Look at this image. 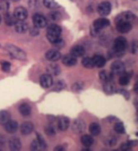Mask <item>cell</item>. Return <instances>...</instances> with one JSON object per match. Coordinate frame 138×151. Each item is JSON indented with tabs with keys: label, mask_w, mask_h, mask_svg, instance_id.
Segmentation results:
<instances>
[{
	"label": "cell",
	"mask_w": 138,
	"mask_h": 151,
	"mask_svg": "<svg viewBox=\"0 0 138 151\" xmlns=\"http://www.w3.org/2000/svg\"><path fill=\"white\" fill-rule=\"evenodd\" d=\"M30 149L31 150H40V149H44V147H43V145H41V143L39 141H38V139L34 140L31 143L30 145Z\"/></svg>",
	"instance_id": "obj_31"
},
{
	"label": "cell",
	"mask_w": 138,
	"mask_h": 151,
	"mask_svg": "<svg viewBox=\"0 0 138 151\" xmlns=\"http://www.w3.org/2000/svg\"><path fill=\"white\" fill-rule=\"evenodd\" d=\"M28 15L27 11L23 7H18L14 9V12H13V16L15 17L16 20L18 21H24L26 20L27 17Z\"/></svg>",
	"instance_id": "obj_6"
},
{
	"label": "cell",
	"mask_w": 138,
	"mask_h": 151,
	"mask_svg": "<svg viewBox=\"0 0 138 151\" xmlns=\"http://www.w3.org/2000/svg\"><path fill=\"white\" fill-rule=\"evenodd\" d=\"M33 23H34L35 27L38 28L45 27L47 25L46 18L44 15H42V14H39V13H36L33 15Z\"/></svg>",
	"instance_id": "obj_5"
},
{
	"label": "cell",
	"mask_w": 138,
	"mask_h": 151,
	"mask_svg": "<svg viewBox=\"0 0 138 151\" xmlns=\"http://www.w3.org/2000/svg\"><path fill=\"white\" fill-rule=\"evenodd\" d=\"M116 143V139L115 138V137H113V136H111V137H109V139L107 140V142H106V145H113Z\"/></svg>",
	"instance_id": "obj_41"
},
{
	"label": "cell",
	"mask_w": 138,
	"mask_h": 151,
	"mask_svg": "<svg viewBox=\"0 0 138 151\" xmlns=\"http://www.w3.org/2000/svg\"><path fill=\"white\" fill-rule=\"evenodd\" d=\"M52 45H53L56 48H63V47L64 46V42L61 40V38H59V39L57 41H55Z\"/></svg>",
	"instance_id": "obj_37"
},
{
	"label": "cell",
	"mask_w": 138,
	"mask_h": 151,
	"mask_svg": "<svg viewBox=\"0 0 138 151\" xmlns=\"http://www.w3.org/2000/svg\"><path fill=\"white\" fill-rule=\"evenodd\" d=\"M120 76H121V77L119 78V83L121 85L125 86V85H127L128 83L130 82V78L131 77V76H130L129 74H126V73H123Z\"/></svg>",
	"instance_id": "obj_28"
},
{
	"label": "cell",
	"mask_w": 138,
	"mask_h": 151,
	"mask_svg": "<svg viewBox=\"0 0 138 151\" xmlns=\"http://www.w3.org/2000/svg\"><path fill=\"white\" fill-rule=\"evenodd\" d=\"M19 111L23 116H30L31 113V108L27 103H23L19 106Z\"/></svg>",
	"instance_id": "obj_21"
},
{
	"label": "cell",
	"mask_w": 138,
	"mask_h": 151,
	"mask_svg": "<svg viewBox=\"0 0 138 151\" xmlns=\"http://www.w3.org/2000/svg\"><path fill=\"white\" fill-rule=\"evenodd\" d=\"M11 120V114L7 111H0V124L5 125L8 121Z\"/></svg>",
	"instance_id": "obj_27"
},
{
	"label": "cell",
	"mask_w": 138,
	"mask_h": 151,
	"mask_svg": "<svg viewBox=\"0 0 138 151\" xmlns=\"http://www.w3.org/2000/svg\"><path fill=\"white\" fill-rule=\"evenodd\" d=\"M92 61H93L94 66H96V67H98V68L103 67V66L105 65V63H106L105 58L102 57V56H100V55L94 56L93 58H92Z\"/></svg>",
	"instance_id": "obj_15"
},
{
	"label": "cell",
	"mask_w": 138,
	"mask_h": 151,
	"mask_svg": "<svg viewBox=\"0 0 138 151\" xmlns=\"http://www.w3.org/2000/svg\"><path fill=\"white\" fill-rule=\"evenodd\" d=\"M9 147L12 150H19L21 148V141L18 138H12L9 142Z\"/></svg>",
	"instance_id": "obj_22"
},
{
	"label": "cell",
	"mask_w": 138,
	"mask_h": 151,
	"mask_svg": "<svg viewBox=\"0 0 138 151\" xmlns=\"http://www.w3.org/2000/svg\"><path fill=\"white\" fill-rule=\"evenodd\" d=\"M5 23H6L8 26H12L16 23V19L14 16L7 13L6 15H5Z\"/></svg>",
	"instance_id": "obj_29"
},
{
	"label": "cell",
	"mask_w": 138,
	"mask_h": 151,
	"mask_svg": "<svg viewBox=\"0 0 138 151\" xmlns=\"http://www.w3.org/2000/svg\"><path fill=\"white\" fill-rule=\"evenodd\" d=\"M99 78L104 82L111 81V80L113 78V74L110 73V72H107V71H101V72L99 73Z\"/></svg>",
	"instance_id": "obj_25"
},
{
	"label": "cell",
	"mask_w": 138,
	"mask_h": 151,
	"mask_svg": "<svg viewBox=\"0 0 138 151\" xmlns=\"http://www.w3.org/2000/svg\"><path fill=\"white\" fill-rule=\"evenodd\" d=\"M89 131L93 136H98L101 132V127L98 123H92L89 126Z\"/></svg>",
	"instance_id": "obj_23"
},
{
	"label": "cell",
	"mask_w": 138,
	"mask_h": 151,
	"mask_svg": "<svg viewBox=\"0 0 138 151\" xmlns=\"http://www.w3.org/2000/svg\"><path fill=\"white\" fill-rule=\"evenodd\" d=\"M50 17H51L52 20L57 21V20H60L61 15H60L59 12H52V13H50Z\"/></svg>",
	"instance_id": "obj_42"
},
{
	"label": "cell",
	"mask_w": 138,
	"mask_h": 151,
	"mask_svg": "<svg viewBox=\"0 0 138 151\" xmlns=\"http://www.w3.org/2000/svg\"><path fill=\"white\" fill-rule=\"evenodd\" d=\"M61 28L58 25L53 24V25H50L47 27L46 37L51 44H53L55 41L61 38Z\"/></svg>",
	"instance_id": "obj_2"
},
{
	"label": "cell",
	"mask_w": 138,
	"mask_h": 151,
	"mask_svg": "<svg viewBox=\"0 0 138 151\" xmlns=\"http://www.w3.org/2000/svg\"><path fill=\"white\" fill-rule=\"evenodd\" d=\"M4 126H5V130L9 132V133H14V132H16L18 129V123L15 121L9 120Z\"/></svg>",
	"instance_id": "obj_14"
},
{
	"label": "cell",
	"mask_w": 138,
	"mask_h": 151,
	"mask_svg": "<svg viewBox=\"0 0 138 151\" xmlns=\"http://www.w3.org/2000/svg\"><path fill=\"white\" fill-rule=\"evenodd\" d=\"M112 11V5L110 2L104 1L101 2L100 4L98 6V12L99 13V15L101 16H106Z\"/></svg>",
	"instance_id": "obj_4"
},
{
	"label": "cell",
	"mask_w": 138,
	"mask_h": 151,
	"mask_svg": "<svg viewBox=\"0 0 138 151\" xmlns=\"http://www.w3.org/2000/svg\"><path fill=\"white\" fill-rule=\"evenodd\" d=\"M85 129V124L82 120H75L72 125V129L76 132V133H80L82 132Z\"/></svg>",
	"instance_id": "obj_18"
},
{
	"label": "cell",
	"mask_w": 138,
	"mask_h": 151,
	"mask_svg": "<svg viewBox=\"0 0 138 151\" xmlns=\"http://www.w3.org/2000/svg\"><path fill=\"white\" fill-rule=\"evenodd\" d=\"M0 23H1V15H0Z\"/></svg>",
	"instance_id": "obj_47"
},
{
	"label": "cell",
	"mask_w": 138,
	"mask_h": 151,
	"mask_svg": "<svg viewBox=\"0 0 138 151\" xmlns=\"http://www.w3.org/2000/svg\"><path fill=\"white\" fill-rule=\"evenodd\" d=\"M115 130H116V132H117L118 134H122L125 132V127L121 122H118L115 125Z\"/></svg>",
	"instance_id": "obj_33"
},
{
	"label": "cell",
	"mask_w": 138,
	"mask_h": 151,
	"mask_svg": "<svg viewBox=\"0 0 138 151\" xmlns=\"http://www.w3.org/2000/svg\"><path fill=\"white\" fill-rule=\"evenodd\" d=\"M47 71H48L49 75H58L60 73V68L58 65L56 64H51L48 66V68H47Z\"/></svg>",
	"instance_id": "obj_30"
},
{
	"label": "cell",
	"mask_w": 138,
	"mask_h": 151,
	"mask_svg": "<svg viewBox=\"0 0 138 151\" xmlns=\"http://www.w3.org/2000/svg\"><path fill=\"white\" fill-rule=\"evenodd\" d=\"M14 28H15V31L18 33H25L28 29V26L25 22L19 21V22H16L15 24H14Z\"/></svg>",
	"instance_id": "obj_20"
},
{
	"label": "cell",
	"mask_w": 138,
	"mask_h": 151,
	"mask_svg": "<svg viewBox=\"0 0 138 151\" xmlns=\"http://www.w3.org/2000/svg\"><path fill=\"white\" fill-rule=\"evenodd\" d=\"M61 61H63V63L65 66H74L77 63V58H76L75 56H73L72 54H68L63 57Z\"/></svg>",
	"instance_id": "obj_13"
},
{
	"label": "cell",
	"mask_w": 138,
	"mask_h": 151,
	"mask_svg": "<svg viewBox=\"0 0 138 151\" xmlns=\"http://www.w3.org/2000/svg\"><path fill=\"white\" fill-rule=\"evenodd\" d=\"M1 69L4 71V72H9V71L11 70V63H8V61H2Z\"/></svg>",
	"instance_id": "obj_38"
},
{
	"label": "cell",
	"mask_w": 138,
	"mask_h": 151,
	"mask_svg": "<svg viewBox=\"0 0 138 151\" xmlns=\"http://www.w3.org/2000/svg\"><path fill=\"white\" fill-rule=\"evenodd\" d=\"M131 147V143H125V144H123V145L120 146V149L123 150V151H126V150H129Z\"/></svg>",
	"instance_id": "obj_43"
},
{
	"label": "cell",
	"mask_w": 138,
	"mask_h": 151,
	"mask_svg": "<svg viewBox=\"0 0 138 151\" xmlns=\"http://www.w3.org/2000/svg\"><path fill=\"white\" fill-rule=\"evenodd\" d=\"M20 130H21V133L23 135H28L30 134L31 132L33 131V125L30 122H26L22 124L21 127H20Z\"/></svg>",
	"instance_id": "obj_19"
},
{
	"label": "cell",
	"mask_w": 138,
	"mask_h": 151,
	"mask_svg": "<svg viewBox=\"0 0 138 151\" xmlns=\"http://www.w3.org/2000/svg\"><path fill=\"white\" fill-rule=\"evenodd\" d=\"M40 84L43 88H49L53 84V78L49 74H44L40 78Z\"/></svg>",
	"instance_id": "obj_9"
},
{
	"label": "cell",
	"mask_w": 138,
	"mask_h": 151,
	"mask_svg": "<svg viewBox=\"0 0 138 151\" xmlns=\"http://www.w3.org/2000/svg\"><path fill=\"white\" fill-rule=\"evenodd\" d=\"M5 48H6V50L8 51V53L11 55L13 59L24 60L27 58L25 51L22 50L21 48H19V47L15 46V45H6Z\"/></svg>",
	"instance_id": "obj_1"
},
{
	"label": "cell",
	"mask_w": 138,
	"mask_h": 151,
	"mask_svg": "<svg viewBox=\"0 0 138 151\" xmlns=\"http://www.w3.org/2000/svg\"><path fill=\"white\" fill-rule=\"evenodd\" d=\"M54 150H61V151H63V150H64V148L63 147V146H57V147H55L54 148Z\"/></svg>",
	"instance_id": "obj_46"
},
{
	"label": "cell",
	"mask_w": 138,
	"mask_h": 151,
	"mask_svg": "<svg viewBox=\"0 0 138 151\" xmlns=\"http://www.w3.org/2000/svg\"><path fill=\"white\" fill-rule=\"evenodd\" d=\"M46 133L48 135V136H54L56 134V130H55V127L52 126V125H48L46 127L45 129Z\"/></svg>",
	"instance_id": "obj_34"
},
{
	"label": "cell",
	"mask_w": 138,
	"mask_h": 151,
	"mask_svg": "<svg viewBox=\"0 0 138 151\" xmlns=\"http://www.w3.org/2000/svg\"><path fill=\"white\" fill-rule=\"evenodd\" d=\"M37 28H33V29H31V31H30V34L31 35H37V34H39V30H38Z\"/></svg>",
	"instance_id": "obj_44"
},
{
	"label": "cell",
	"mask_w": 138,
	"mask_h": 151,
	"mask_svg": "<svg viewBox=\"0 0 138 151\" xmlns=\"http://www.w3.org/2000/svg\"><path fill=\"white\" fill-rule=\"evenodd\" d=\"M128 44L125 38L123 37H118L115 40L113 45V50L116 52V53H123L125 51L126 47H127Z\"/></svg>",
	"instance_id": "obj_3"
},
{
	"label": "cell",
	"mask_w": 138,
	"mask_h": 151,
	"mask_svg": "<svg viewBox=\"0 0 138 151\" xmlns=\"http://www.w3.org/2000/svg\"><path fill=\"white\" fill-rule=\"evenodd\" d=\"M43 3H44L45 7L48 9H53L57 6L55 0H43Z\"/></svg>",
	"instance_id": "obj_35"
},
{
	"label": "cell",
	"mask_w": 138,
	"mask_h": 151,
	"mask_svg": "<svg viewBox=\"0 0 138 151\" xmlns=\"http://www.w3.org/2000/svg\"><path fill=\"white\" fill-rule=\"evenodd\" d=\"M135 19V15L131 12H122L118 15L116 19V21H127V22H132Z\"/></svg>",
	"instance_id": "obj_11"
},
{
	"label": "cell",
	"mask_w": 138,
	"mask_h": 151,
	"mask_svg": "<svg viewBox=\"0 0 138 151\" xmlns=\"http://www.w3.org/2000/svg\"><path fill=\"white\" fill-rule=\"evenodd\" d=\"M83 89V84L82 82H76L73 85V91L75 92H79Z\"/></svg>",
	"instance_id": "obj_39"
},
{
	"label": "cell",
	"mask_w": 138,
	"mask_h": 151,
	"mask_svg": "<svg viewBox=\"0 0 138 151\" xmlns=\"http://www.w3.org/2000/svg\"><path fill=\"white\" fill-rule=\"evenodd\" d=\"M13 1H18V0H13Z\"/></svg>",
	"instance_id": "obj_48"
},
{
	"label": "cell",
	"mask_w": 138,
	"mask_h": 151,
	"mask_svg": "<svg viewBox=\"0 0 138 151\" xmlns=\"http://www.w3.org/2000/svg\"><path fill=\"white\" fill-rule=\"evenodd\" d=\"M46 57L48 60L56 61L61 59V53H60V51L57 49H50L46 52Z\"/></svg>",
	"instance_id": "obj_12"
},
{
	"label": "cell",
	"mask_w": 138,
	"mask_h": 151,
	"mask_svg": "<svg viewBox=\"0 0 138 151\" xmlns=\"http://www.w3.org/2000/svg\"><path fill=\"white\" fill-rule=\"evenodd\" d=\"M116 29L120 33H128L131 29V24L127 21H116Z\"/></svg>",
	"instance_id": "obj_8"
},
{
	"label": "cell",
	"mask_w": 138,
	"mask_h": 151,
	"mask_svg": "<svg viewBox=\"0 0 138 151\" xmlns=\"http://www.w3.org/2000/svg\"><path fill=\"white\" fill-rule=\"evenodd\" d=\"M69 125H70V121L67 117L65 116H63V117H60L59 120H58V127L60 130H66L69 127Z\"/></svg>",
	"instance_id": "obj_17"
},
{
	"label": "cell",
	"mask_w": 138,
	"mask_h": 151,
	"mask_svg": "<svg viewBox=\"0 0 138 151\" xmlns=\"http://www.w3.org/2000/svg\"><path fill=\"white\" fill-rule=\"evenodd\" d=\"M80 142H82V144L85 146H87V147H89V146L93 145L94 144V139L92 136L90 135H87L85 134L83 136H82V138H80Z\"/></svg>",
	"instance_id": "obj_24"
},
{
	"label": "cell",
	"mask_w": 138,
	"mask_h": 151,
	"mask_svg": "<svg viewBox=\"0 0 138 151\" xmlns=\"http://www.w3.org/2000/svg\"><path fill=\"white\" fill-rule=\"evenodd\" d=\"M109 25H110V21L106 18H99L97 19L96 21L93 24V28H96V29L98 30H102L103 28L107 27Z\"/></svg>",
	"instance_id": "obj_10"
},
{
	"label": "cell",
	"mask_w": 138,
	"mask_h": 151,
	"mask_svg": "<svg viewBox=\"0 0 138 151\" xmlns=\"http://www.w3.org/2000/svg\"><path fill=\"white\" fill-rule=\"evenodd\" d=\"M82 65L85 68H93L94 64L92 61V58H89V57H86L82 60Z\"/></svg>",
	"instance_id": "obj_32"
},
{
	"label": "cell",
	"mask_w": 138,
	"mask_h": 151,
	"mask_svg": "<svg viewBox=\"0 0 138 151\" xmlns=\"http://www.w3.org/2000/svg\"><path fill=\"white\" fill-rule=\"evenodd\" d=\"M111 70H112V73L113 75H121V74L124 73L125 66H124V64H123V63H121V61L116 60L112 63Z\"/></svg>",
	"instance_id": "obj_7"
},
{
	"label": "cell",
	"mask_w": 138,
	"mask_h": 151,
	"mask_svg": "<svg viewBox=\"0 0 138 151\" xmlns=\"http://www.w3.org/2000/svg\"><path fill=\"white\" fill-rule=\"evenodd\" d=\"M9 3L6 2V1H2L1 3H0V9L3 12H7L8 9H9Z\"/></svg>",
	"instance_id": "obj_40"
},
{
	"label": "cell",
	"mask_w": 138,
	"mask_h": 151,
	"mask_svg": "<svg viewBox=\"0 0 138 151\" xmlns=\"http://www.w3.org/2000/svg\"><path fill=\"white\" fill-rule=\"evenodd\" d=\"M136 45H137L136 42H134V44H132V53H134V54L136 53V47H137Z\"/></svg>",
	"instance_id": "obj_45"
},
{
	"label": "cell",
	"mask_w": 138,
	"mask_h": 151,
	"mask_svg": "<svg viewBox=\"0 0 138 151\" xmlns=\"http://www.w3.org/2000/svg\"><path fill=\"white\" fill-rule=\"evenodd\" d=\"M103 89H104V91H105V93L109 94L116 92V86H115V84L112 82V80L111 81H106L103 86Z\"/></svg>",
	"instance_id": "obj_26"
},
{
	"label": "cell",
	"mask_w": 138,
	"mask_h": 151,
	"mask_svg": "<svg viewBox=\"0 0 138 151\" xmlns=\"http://www.w3.org/2000/svg\"><path fill=\"white\" fill-rule=\"evenodd\" d=\"M64 87H65V84H64V81H58V82L55 83V86H54L53 90H54V91H56V92H60Z\"/></svg>",
	"instance_id": "obj_36"
},
{
	"label": "cell",
	"mask_w": 138,
	"mask_h": 151,
	"mask_svg": "<svg viewBox=\"0 0 138 151\" xmlns=\"http://www.w3.org/2000/svg\"><path fill=\"white\" fill-rule=\"evenodd\" d=\"M70 54H72L75 56L76 58H79V57H82L85 54V49L84 47L82 45H75L73 46L70 50Z\"/></svg>",
	"instance_id": "obj_16"
}]
</instances>
